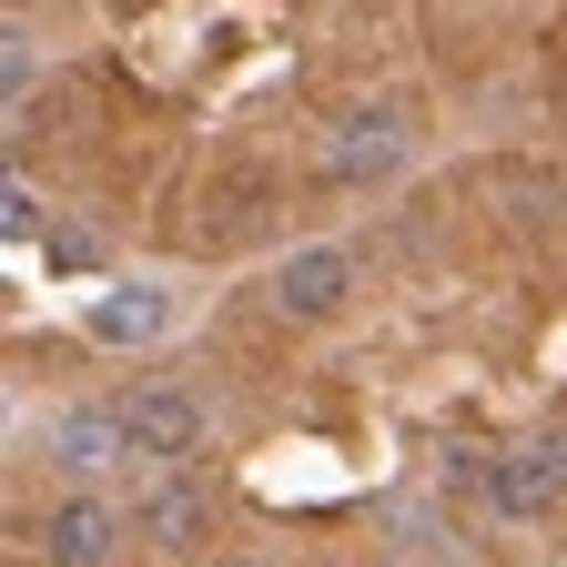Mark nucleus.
Here are the masks:
<instances>
[{"label": "nucleus", "mask_w": 567, "mask_h": 567, "mask_svg": "<svg viewBox=\"0 0 567 567\" xmlns=\"http://www.w3.org/2000/svg\"><path fill=\"white\" fill-rule=\"evenodd\" d=\"M132 547V507L112 486H61L41 517H21V557L31 567H112Z\"/></svg>", "instance_id": "obj_1"}, {"label": "nucleus", "mask_w": 567, "mask_h": 567, "mask_svg": "<svg viewBox=\"0 0 567 567\" xmlns=\"http://www.w3.org/2000/svg\"><path fill=\"white\" fill-rule=\"evenodd\" d=\"M557 507H567V425H527V436L496 446L486 517H496V527H547Z\"/></svg>", "instance_id": "obj_2"}, {"label": "nucleus", "mask_w": 567, "mask_h": 567, "mask_svg": "<svg viewBox=\"0 0 567 567\" xmlns=\"http://www.w3.org/2000/svg\"><path fill=\"white\" fill-rule=\"evenodd\" d=\"M324 163H334V183H354V193L395 183V173L415 163V112H405L395 92H375V102H344V112L324 122Z\"/></svg>", "instance_id": "obj_3"}, {"label": "nucleus", "mask_w": 567, "mask_h": 567, "mask_svg": "<svg viewBox=\"0 0 567 567\" xmlns=\"http://www.w3.org/2000/svg\"><path fill=\"white\" fill-rule=\"evenodd\" d=\"M122 425H132V456H142V466H163V476H173V466H193V456L213 446V405H203L183 375L132 385V395H122Z\"/></svg>", "instance_id": "obj_4"}, {"label": "nucleus", "mask_w": 567, "mask_h": 567, "mask_svg": "<svg viewBox=\"0 0 567 567\" xmlns=\"http://www.w3.org/2000/svg\"><path fill=\"white\" fill-rule=\"evenodd\" d=\"M354 295H365V264H354V244H295L274 274H264V305L284 324H334Z\"/></svg>", "instance_id": "obj_5"}, {"label": "nucleus", "mask_w": 567, "mask_h": 567, "mask_svg": "<svg viewBox=\"0 0 567 567\" xmlns=\"http://www.w3.org/2000/svg\"><path fill=\"white\" fill-rule=\"evenodd\" d=\"M41 456H51L71 486H112V476L132 466L122 395H82V405H61V415H51V436H41Z\"/></svg>", "instance_id": "obj_6"}, {"label": "nucleus", "mask_w": 567, "mask_h": 567, "mask_svg": "<svg viewBox=\"0 0 567 567\" xmlns=\"http://www.w3.org/2000/svg\"><path fill=\"white\" fill-rule=\"evenodd\" d=\"M132 537L153 547V557H213V486L193 466L153 476V486L132 496Z\"/></svg>", "instance_id": "obj_7"}, {"label": "nucleus", "mask_w": 567, "mask_h": 567, "mask_svg": "<svg viewBox=\"0 0 567 567\" xmlns=\"http://www.w3.org/2000/svg\"><path fill=\"white\" fill-rule=\"evenodd\" d=\"M163 315H173V305L153 295V284H112V295H102L82 324H92V344H153V334H163Z\"/></svg>", "instance_id": "obj_8"}, {"label": "nucleus", "mask_w": 567, "mask_h": 567, "mask_svg": "<svg viewBox=\"0 0 567 567\" xmlns=\"http://www.w3.org/2000/svg\"><path fill=\"white\" fill-rule=\"evenodd\" d=\"M31 71H41V41H31V21H11V51H0V82H11V102H31Z\"/></svg>", "instance_id": "obj_9"}, {"label": "nucleus", "mask_w": 567, "mask_h": 567, "mask_svg": "<svg viewBox=\"0 0 567 567\" xmlns=\"http://www.w3.org/2000/svg\"><path fill=\"white\" fill-rule=\"evenodd\" d=\"M41 264H51V274H92V264H102V244H92V234H61V224H51V234H41Z\"/></svg>", "instance_id": "obj_10"}, {"label": "nucleus", "mask_w": 567, "mask_h": 567, "mask_svg": "<svg viewBox=\"0 0 567 567\" xmlns=\"http://www.w3.org/2000/svg\"><path fill=\"white\" fill-rule=\"evenodd\" d=\"M203 567H274V557H254V547H224V557H203Z\"/></svg>", "instance_id": "obj_11"}]
</instances>
